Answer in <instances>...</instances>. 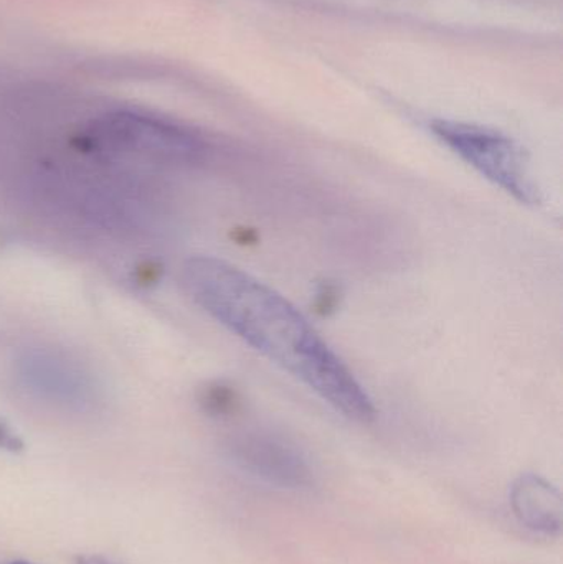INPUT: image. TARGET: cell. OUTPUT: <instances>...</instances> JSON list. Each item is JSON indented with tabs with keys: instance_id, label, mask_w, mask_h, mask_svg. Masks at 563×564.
<instances>
[{
	"instance_id": "cell-1",
	"label": "cell",
	"mask_w": 563,
	"mask_h": 564,
	"mask_svg": "<svg viewBox=\"0 0 563 564\" xmlns=\"http://www.w3.org/2000/svg\"><path fill=\"white\" fill-rule=\"evenodd\" d=\"M182 281L218 324L280 365L334 410L357 423L373 421L376 406L366 388L280 292L214 257L185 261Z\"/></svg>"
},
{
	"instance_id": "cell-2",
	"label": "cell",
	"mask_w": 563,
	"mask_h": 564,
	"mask_svg": "<svg viewBox=\"0 0 563 564\" xmlns=\"http://www.w3.org/2000/svg\"><path fill=\"white\" fill-rule=\"evenodd\" d=\"M430 131L462 161L516 200L526 205L541 202L528 152L515 139L496 129L452 119H433Z\"/></svg>"
},
{
	"instance_id": "cell-3",
	"label": "cell",
	"mask_w": 563,
	"mask_h": 564,
	"mask_svg": "<svg viewBox=\"0 0 563 564\" xmlns=\"http://www.w3.org/2000/svg\"><path fill=\"white\" fill-rule=\"evenodd\" d=\"M93 148L121 158L151 162H194L205 152L204 142L171 122L132 112H116L89 128Z\"/></svg>"
},
{
	"instance_id": "cell-4",
	"label": "cell",
	"mask_w": 563,
	"mask_h": 564,
	"mask_svg": "<svg viewBox=\"0 0 563 564\" xmlns=\"http://www.w3.org/2000/svg\"><path fill=\"white\" fill-rule=\"evenodd\" d=\"M20 380L30 393L63 404H85L96 394L91 375L66 355L29 350L17 364Z\"/></svg>"
},
{
	"instance_id": "cell-5",
	"label": "cell",
	"mask_w": 563,
	"mask_h": 564,
	"mask_svg": "<svg viewBox=\"0 0 563 564\" xmlns=\"http://www.w3.org/2000/svg\"><path fill=\"white\" fill-rule=\"evenodd\" d=\"M512 512L526 529L554 536L562 532L563 503L557 489L535 474H522L509 494Z\"/></svg>"
},
{
	"instance_id": "cell-6",
	"label": "cell",
	"mask_w": 563,
	"mask_h": 564,
	"mask_svg": "<svg viewBox=\"0 0 563 564\" xmlns=\"http://www.w3.org/2000/svg\"><path fill=\"white\" fill-rule=\"evenodd\" d=\"M240 459L257 476L270 482L297 487L307 482L310 469L303 457L283 441L268 434L245 437L240 446Z\"/></svg>"
},
{
	"instance_id": "cell-7",
	"label": "cell",
	"mask_w": 563,
	"mask_h": 564,
	"mask_svg": "<svg viewBox=\"0 0 563 564\" xmlns=\"http://www.w3.org/2000/svg\"><path fill=\"white\" fill-rule=\"evenodd\" d=\"M19 441H17L9 431L0 427V447H3V449L15 451L19 449Z\"/></svg>"
},
{
	"instance_id": "cell-8",
	"label": "cell",
	"mask_w": 563,
	"mask_h": 564,
	"mask_svg": "<svg viewBox=\"0 0 563 564\" xmlns=\"http://www.w3.org/2000/svg\"><path fill=\"white\" fill-rule=\"evenodd\" d=\"M76 564H115L98 555H82L76 558Z\"/></svg>"
},
{
	"instance_id": "cell-9",
	"label": "cell",
	"mask_w": 563,
	"mask_h": 564,
	"mask_svg": "<svg viewBox=\"0 0 563 564\" xmlns=\"http://www.w3.org/2000/svg\"><path fill=\"white\" fill-rule=\"evenodd\" d=\"M10 564H30V563H25V562H15V563H10Z\"/></svg>"
}]
</instances>
